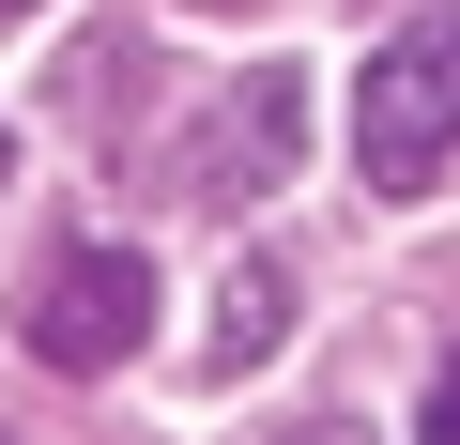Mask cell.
Masks as SVG:
<instances>
[{
    "mask_svg": "<svg viewBox=\"0 0 460 445\" xmlns=\"http://www.w3.org/2000/svg\"><path fill=\"white\" fill-rule=\"evenodd\" d=\"M353 154H368V184H384V200H414V184L460 154V16L384 31V62L353 77Z\"/></svg>",
    "mask_w": 460,
    "mask_h": 445,
    "instance_id": "cell-1",
    "label": "cell"
},
{
    "mask_svg": "<svg viewBox=\"0 0 460 445\" xmlns=\"http://www.w3.org/2000/svg\"><path fill=\"white\" fill-rule=\"evenodd\" d=\"M292 154H307V77H292V62H261V77H230V93H215V123L184 138V200H199V215H246V200H277V184H292Z\"/></svg>",
    "mask_w": 460,
    "mask_h": 445,
    "instance_id": "cell-2",
    "label": "cell"
},
{
    "mask_svg": "<svg viewBox=\"0 0 460 445\" xmlns=\"http://www.w3.org/2000/svg\"><path fill=\"white\" fill-rule=\"evenodd\" d=\"M138 323H154V262H138V246H62V262H47V292H31V353H47V369H77V384H93V369H123V353H138Z\"/></svg>",
    "mask_w": 460,
    "mask_h": 445,
    "instance_id": "cell-3",
    "label": "cell"
},
{
    "mask_svg": "<svg viewBox=\"0 0 460 445\" xmlns=\"http://www.w3.org/2000/svg\"><path fill=\"white\" fill-rule=\"evenodd\" d=\"M277 338H292V262H230V277H215V338H199V384L261 369Z\"/></svg>",
    "mask_w": 460,
    "mask_h": 445,
    "instance_id": "cell-4",
    "label": "cell"
},
{
    "mask_svg": "<svg viewBox=\"0 0 460 445\" xmlns=\"http://www.w3.org/2000/svg\"><path fill=\"white\" fill-rule=\"evenodd\" d=\"M429 445H460V369H445V384H429Z\"/></svg>",
    "mask_w": 460,
    "mask_h": 445,
    "instance_id": "cell-5",
    "label": "cell"
},
{
    "mask_svg": "<svg viewBox=\"0 0 460 445\" xmlns=\"http://www.w3.org/2000/svg\"><path fill=\"white\" fill-rule=\"evenodd\" d=\"M184 16H261V0H184Z\"/></svg>",
    "mask_w": 460,
    "mask_h": 445,
    "instance_id": "cell-6",
    "label": "cell"
},
{
    "mask_svg": "<svg viewBox=\"0 0 460 445\" xmlns=\"http://www.w3.org/2000/svg\"><path fill=\"white\" fill-rule=\"evenodd\" d=\"M16 16H47V0H0V31H16Z\"/></svg>",
    "mask_w": 460,
    "mask_h": 445,
    "instance_id": "cell-7",
    "label": "cell"
},
{
    "mask_svg": "<svg viewBox=\"0 0 460 445\" xmlns=\"http://www.w3.org/2000/svg\"><path fill=\"white\" fill-rule=\"evenodd\" d=\"M0 169H16V138H0Z\"/></svg>",
    "mask_w": 460,
    "mask_h": 445,
    "instance_id": "cell-8",
    "label": "cell"
}]
</instances>
